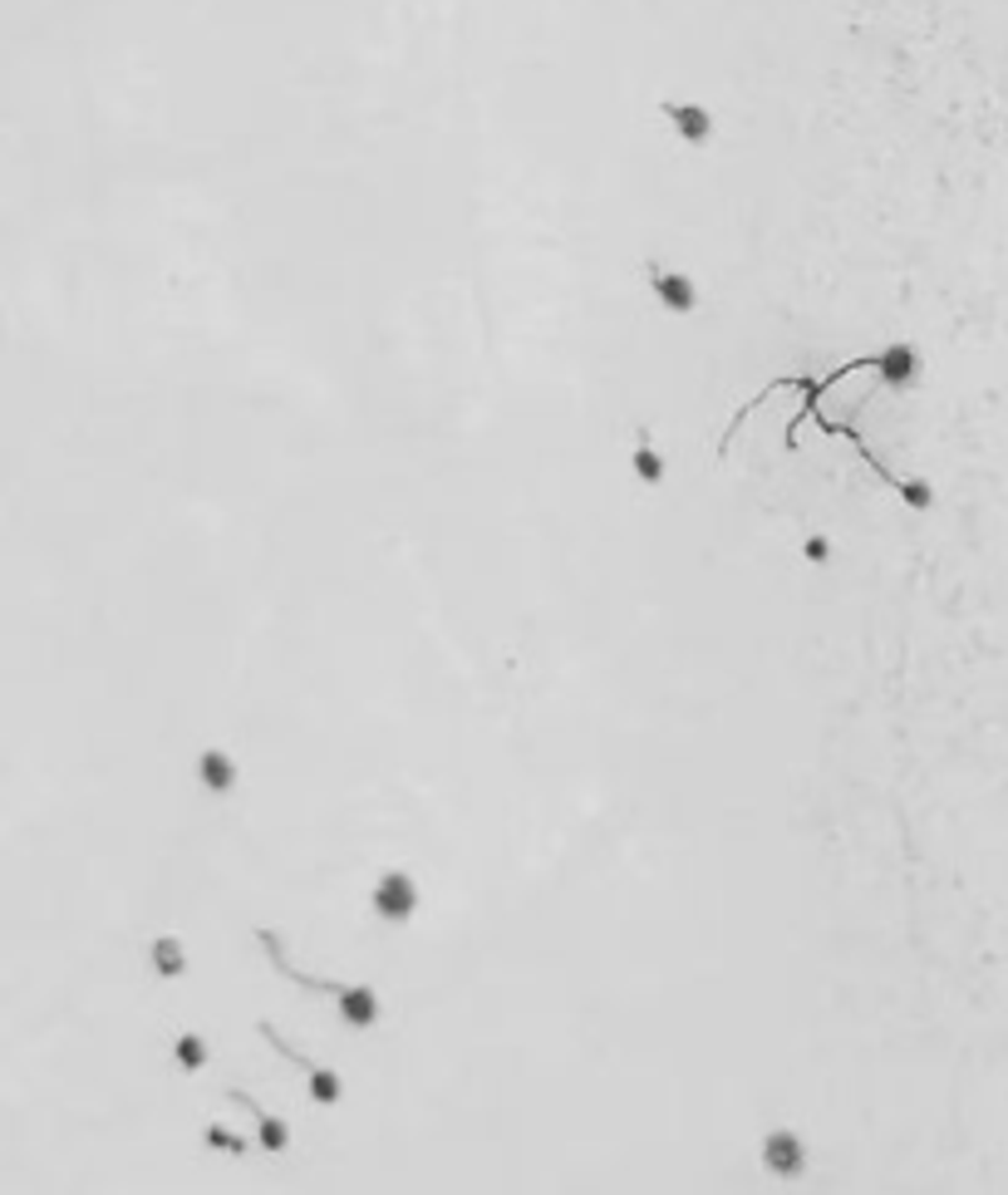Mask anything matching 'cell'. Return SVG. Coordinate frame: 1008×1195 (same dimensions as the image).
<instances>
[{"label":"cell","instance_id":"cell-12","mask_svg":"<svg viewBox=\"0 0 1008 1195\" xmlns=\"http://www.w3.org/2000/svg\"><path fill=\"white\" fill-rule=\"evenodd\" d=\"M202 1142L212 1146V1151H227V1156H241V1151H246V1136L232 1132V1126H222V1122H207L202 1126Z\"/></svg>","mask_w":1008,"mask_h":1195},{"label":"cell","instance_id":"cell-5","mask_svg":"<svg viewBox=\"0 0 1008 1195\" xmlns=\"http://www.w3.org/2000/svg\"><path fill=\"white\" fill-rule=\"evenodd\" d=\"M650 286H654V295H660V305L670 315H694L699 311V281L684 276V271L650 266Z\"/></svg>","mask_w":1008,"mask_h":1195},{"label":"cell","instance_id":"cell-6","mask_svg":"<svg viewBox=\"0 0 1008 1195\" xmlns=\"http://www.w3.org/2000/svg\"><path fill=\"white\" fill-rule=\"evenodd\" d=\"M227 1102H237V1107H246L251 1117H256V1136H261V1146L271 1151V1156H281V1151L291 1146V1126L281 1122V1117H271L266 1107H261L256 1098H251V1092H241V1088H232L227 1092Z\"/></svg>","mask_w":1008,"mask_h":1195},{"label":"cell","instance_id":"cell-3","mask_svg":"<svg viewBox=\"0 0 1008 1195\" xmlns=\"http://www.w3.org/2000/svg\"><path fill=\"white\" fill-rule=\"evenodd\" d=\"M256 1034H261V1038H266V1044H271V1048H276V1052H281V1058H291V1062H295V1068H301V1072H305V1082H311V1098H315V1102H321V1107H339V1102H345V1078H339V1072H335V1068H325V1062H315V1058H305V1052H295V1048L286 1044V1038H281V1034H276V1028H271V1024H266V1018H261V1024H256Z\"/></svg>","mask_w":1008,"mask_h":1195},{"label":"cell","instance_id":"cell-2","mask_svg":"<svg viewBox=\"0 0 1008 1195\" xmlns=\"http://www.w3.org/2000/svg\"><path fill=\"white\" fill-rule=\"evenodd\" d=\"M369 905H375L379 920L403 925V920H413V915H419V905H423L419 881H413L409 871H399V866H389V871H379L375 891H369Z\"/></svg>","mask_w":1008,"mask_h":1195},{"label":"cell","instance_id":"cell-13","mask_svg":"<svg viewBox=\"0 0 1008 1195\" xmlns=\"http://www.w3.org/2000/svg\"><path fill=\"white\" fill-rule=\"evenodd\" d=\"M802 552H807V562H817V566H821V562H831V542H827V536H821V532L807 536V542H802Z\"/></svg>","mask_w":1008,"mask_h":1195},{"label":"cell","instance_id":"cell-7","mask_svg":"<svg viewBox=\"0 0 1008 1195\" xmlns=\"http://www.w3.org/2000/svg\"><path fill=\"white\" fill-rule=\"evenodd\" d=\"M197 783L207 787V793H217V797H227L237 787V758L227 748H202L197 753Z\"/></svg>","mask_w":1008,"mask_h":1195},{"label":"cell","instance_id":"cell-11","mask_svg":"<svg viewBox=\"0 0 1008 1195\" xmlns=\"http://www.w3.org/2000/svg\"><path fill=\"white\" fill-rule=\"evenodd\" d=\"M172 1058H178V1068H182V1072L207 1068V1038H202V1034H192V1028H182V1034L172 1038Z\"/></svg>","mask_w":1008,"mask_h":1195},{"label":"cell","instance_id":"cell-8","mask_svg":"<svg viewBox=\"0 0 1008 1195\" xmlns=\"http://www.w3.org/2000/svg\"><path fill=\"white\" fill-rule=\"evenodd\" d=\"M664 118L679 128L684 144H708V138H714V114L699 104H664Z\"/></svg>","mask_w":1008,"mask_h":1195},{"label":"cell","instance_id":"cell-4","mask_svg":"<svg viewBox=\"0 0 1008 1195\" xmlns=\"http://www.w3.org/2000/svg\"><path fill=\"white\" fill-rule=\"evenodd\" d=\"M758 1161H763V1171L777 1181H797L807 1171V1142L792 1132V1126H773L768 1136H763V1151H758Z\"/></svg>","mask_w":1008,"mask_h":1195},{"label":"cell","instance_id":"cell-10","mask_svg":"<svg viewBox=\"0 0 1008 1195\" xmlns=\"http://www.w3.org/2000/svg\"><path fill=\"white\" fill-rule=\"evenodd\" d=\"M630 468H634V478H640V482H650V488H660V482H664V458L654 453V438H650V429H640V433H634Z\"/></svg>","mask_w":1008,"mask_h":1195},{"label":"cell","instance_id":"cell-9","mask_svg":"<svg viewBox=\"0 0 1008 1195\" xmlns=\"http://www.w3.org/2000/svg\"><path fill=\"white\" fill-rule=\"evenodd\" d=\"M148 964L158 969V979H182L192 960H188V950H182V940H178V935H153Z\"/></svg>","mask_w":1008,"mask_h":1195},{"label":"cell","instance_id":"cell-1","mask_svg":"<svg viewBox=\"0 0 1008 1195\" xmlns=\"http://www.w3.org/2000/svg\"><path fill=\"white\" fill-rule=\"evenodd\" d=\"M256 940H261V950H266V960L276 964V969L286 974L291 984H301V989H315V994H330V999L339 1004V1018H345L349 1028H375L379 1018H385L379 989H369V984H339V979H315V974H301V969L291 964V955H286V940H281L276 930H256Z\"/></svg>","mask_w":1008,"mask_h":1195}]
</instances>
